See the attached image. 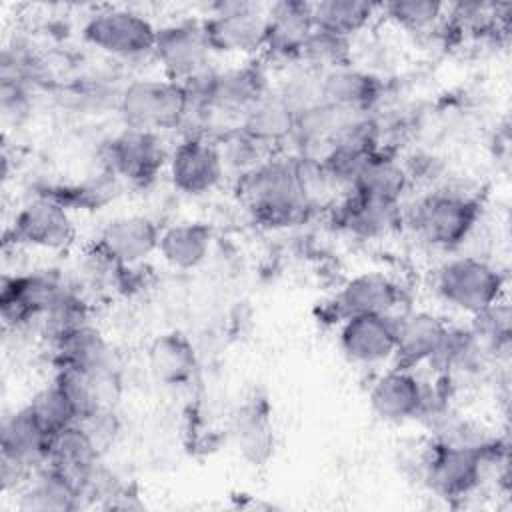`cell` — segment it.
Returning <instances> with one entry per match:
<instances>
[{"label": "cell", "mask_w": 512, "mask_h": 512, "mask_svg": "<svg viewBox=\"0 0 512 512\" xmlns=\"http://www.w3.org/2000/svg\"><path fill=\"white\" fill-rule=\"evenodd\" d=\"M480 214L482 202L474 192L440 182L404 202L402 226L432 250L456 252L476 232Z\"/></svg>", "instance_id": "obj_1"}, {"label": "cell", "mask_w": 512, "mask_h": 512, "mask_svg": "<svg viewBox=\"0 0 512 512\" xmlns=\"http://www.w3.org/2000/svg\"><path fill=\"white\" fill-rule=\"evenodd\" d=\"M232 180L236 198L264 228L282 230L312 216L300 194L294 156L288 152L272 154Z\"/></svg>", "instance_id": "obj_2"}, {"label": "cell", "mask_w": 512, "mask_h": 512, "mask_svg": "<svg viewBox=\"0 0 512 512\" xmlns=\"http://www.w3.org/2000/svg\"><path fill=\"white\" fill-rule=\"evenodd\" d=\"M508 462L506 444L496 438L486 448H474L430 438L420 462L422 484L438 498L458 502L480 492L490 468Z\"/></svg>", "instance_id": "obj_3"}, {"label": "cell", "mask_w": 512, "mask_h": 512, "mask_svg": "<svg viewBox=\"0 0 512 512\" xmlns=\"http://www.w3.org/2000/svg\"><path fill=\"white\" fill-rule=\"evenodd\" d=\"M116 112L124 128L158 134L180 132L190 114V98L182 82L162 74H144L118 90Z\"/></svg>", "instance_id": "obj_4"}, {"label": "cell", "mask_w": 512, "mask_h": 512, "mask_svg": "<svg viewBox=\"0 0 512 512\" xmlns=\"http://www.w3.org/2000/svg\"><path fill=\"white\" fill-rule=\"evenodd\" d=\"M506 284V274L494 262L474 254L448 256L432 274L438 300L468 318L506 298Z\"/></svg>", "instance_id": "obj_5"}, {"label": "cell", "mask_w": 512, "mask_h": 512, "mask_svg": "<svg viewBox=\"0 0 512 512\" xmlns=\"http://www.w3.org/2000/svg\"><path fill=\"white\" fill-rule=\"evenodd\" d=\"M158 26L130 6H100L82 24V40L96 52L120 60H150Z\"/></svg>", "instance_id": "obj_6"}, {"label": "cell", "mask_w": 512, "mask_h": 512, "mask_svg": "<svg viewBox=\"0 0 512 512\" xmlns=\"http://www.w3.org/2000/svg\"><path fill=\"white\" fill-rule=\"evenodd\" d=\"M202 24L216 56L262 58L266 40V4L220 0L208 4Z\"/></svg>", "instance_id": "obj_7"}, {"label": "cell", "mask_w": 512, "mask_h": 512, "mask_svg": "<svg viewBox=\"0 0 512 512\" xmlns=\"http://www.w3.org/2000/svg\"><path fill=\"white\" fill-rule=\"evenodd\" d=\"M168 154L164 134L122 126L102 142L100 166L122 184L146 188L166 172Z\"/></svg>", "instance_id": "obj_8"}, {"label": "cell", "mask_w": 512, "mask_h": 512, "mask_svg": "<svg viewBox=\"0 0 512 512\" xmlns=\"http://www.w3.org/2000/svg\"><path fill=\"white\" fill-rule=\"evenodd\" d=\"M74 280L58 270H30L4 274L0 280V318L6 330L36 328L40 316Z\"/></svg>", "instance_id": "obj_9"}, {"label": "cell", "mask_w": 512, "mask_h": 512, "mask_svg": "<svg viewBox=\"0 0 512 512\" xmlns=\"http://www.w3.org/2000/svg\"><path fill=\"white\" fill-rule=\"evenodd\" d=\"M432 390L434 382L424 378L420 370L390 364L372 376L368 406L386 424L420 422L430 404Z\"/></svg>", "instance_id": "obj_10"}, {"label": "cell", "mask_w": 512, "mask_h": 512, "mask_svg": "<svg viewBox=\"0 0 512 512\" xmlns=\"http://www.w3.org/2000/svg\"><path fill=\"white\" fill-rule=\"evenodd\" d=\"M6 236L22 248L62 252L76 238L74 212L58 198L38 192L14 212Z\"/></svg>", "instance_id": "obj_11"}, {"label": "cell", "mask_w": 512, "mask_h": 512, "mask_svg": "<svg viewBox=\"0 0 512 512\" xmlns=\"http://www.w3.org/2000/svg\"><path fill=\"white\" fill-rule=\"evenodd\" d=\"M214 58L216 54L206 36L202 18H178L158 26L150 58L158 74L186 82L214 64Z\"/></svg>", "instance_id": "obj_12"}, {"label": "cell", "mask_w": 512, "mask_h": 512, "mask_svg": "<svg viewBox=\"0 0 512 512\" xmlns=\"http://www.w3.org/2000/svg\"><path fill=\"white\" fill-rule=\"evenodd\" d=\"M164 174L170 186L188 198L212 194L228 176L218 142L188 134L170 146Z\"/></svg>", "instance_id": "obj_13"}, {"label": "cell", "mask_w": 512, "mask_h": 512, "mask_svg": "<svg viewBox=\"0 0 512 512\" xmlns=\"http://www.w3.org/2000/svg\"><path fill=\"white\" fill-rule=\"evenodd\" d=\"M162 226L144 212H126L108 218L92 244L116 268H140L158 254Z\"/></svg>", "instance_id": "obj_14"}, {"label": "cell", "mask_w": 512, "mask_h": 512, "mask_svg": "<svg viewBox=\"0 0 512 512\" xmlns=\"http://www.w3.org/2000/svg\"><path fill=\"white\" fill-rule=\"evenodd\" d=\"M408 308L404 286L382 270H364L346 278L330 300V312L338 324L358 314L398 316Z\"/></svg>", "instance_id": "obj_15"}, {"label": "cell", "mask_w": 512, "mask_h": 512, "mask_svg": "<svg viewBox=\"0 0 512 512\" xmlns=\"http://www.w3.org/2000/svg\"><path fill=\"white\" fill-rule=\"evenodd\" d=\"M396 316L358 314L338 322L336 344L342 356L360 368L380 370L394 362Z\"/></svg>", "instance_id": "obj_16"}, {"label": "cell", "mask_w": 512, "mask_h": 512, "mask_svg": "<svg viewBox=\"0 0 512 512\" xmlns=\"http://www.w3.org/2000/svg\"><path fill=\"white\" fill-rule=\"evenodd\" d=\"M312 30V2L278 0L266 4L264 64H278L282 70L298 64L302 46Z\"/></svg>", "instance_id": "obj_17"}, {"label": "cell", "mask_w": 512, "mask_h": 512, "mask_svg": "<svg viewBox=\"0 0 512 512\" xmlns=\"http://www.w3.org/2000/svg\"><path fill=\"white\" fill-rule=\"evenodd\" d=\"M396 324V366L422 370L428 368L438 354L450 322L428 308H406L394 320Z\"/></svg>", "instance_id": "obj_18"}, {"label": "cell", "mask_w": 512, "mask_h": 512, "mask_svg": "<svg viewBox=\"0 0 512 512\" xmlns=\"http://www.w3.org/2000/svg\"><path fill=\"white\" fill-rule=\"evenodd\" d=\"M328 218L334 224V228L356 240L378 242L400 230L402 206L346 192L328 210Z\"/></svg>", "instance_id": "obj_19"}, {"label": "cell", "mask_w": 512, "mask_h": 512, "mask_svg": "<svg viewBox=\"0 0 512 512\" xmlns=\"http://www.w3.org/2000/svg\"><path fill=\"white\" fill-rule=\"evenodd\" d=\"M54 370H72L88 376H114L116 354L104 332L88 322L46 348Z\"/></svg>", "instance_id": "obj_20"}, {"label": "cell", "mask_w": 512, "mask_h": 512, "mask_svg": "<svg viewBox=\"0 0 512 512\" xmlns=\"http://www.w3.org/2000/svg\"><path fill=\"white\" fill-rule=\"evenodd\" d=\"M324 102L348 112H378L386 98V82L374 70L346 64L322 74Z\"/></svg>", "instance_id": "obj_21"}, {"label": "cell", "mask_w": 512, "mask_h": 512, "mask_svg": "<svg viewBox=\"0 0 512 512\" xmlns=\"http://www.w3.org/2000/svg\"><path fill=\"white\" fill-rule=\"evenodd\" d=\"M146 366L154 382L166 388H184L194 382L200 358L192 340L178 332L158 334L146 350Z\"/></svg>", "instance_id": "obj_22"}, {"label": "cell", "mask_w": 512, "mask_h": 512, "mask_svg": "<svg viewBox=\"0 0 512 512\" xmlns=\"http://www.w3.org/2000/svg\"><path fill=\"white\" fill-rule=\"evenodd\" d=\"M50 432L32 416L28 406L14 408L2 418L0 426V460L18 464L32 472L46 464Z\"/></svg>", "instance_id": "obj_23"}, {"label": "cell", "mask_w": 512, "mask_h": 512, "mask_svg": "<svg viewBox=\"0 0 512 512\" xmlns=\"http://www.w3.org/2000/svg\"><path fill=\"white\" fill-rule=\"evenodd\" d=\"M410 190L412 184L402 158L390 148H380L362 164L348 192L370 200L404 206Z\"/></svg>", "instance_id": "obj_24"}, {"label": "cell", "mask_w": 512, "mask_h": 512, "mask_svg": "<svg viewBox=\"0 0 512 512\" xmlns=\"http://www.w3.org/2000/svg\"><path fill=\"white\" fill-rule=\"evenodd\" d=\"M230 436L238 454L252 466H262L274 452V426L266 398L242 400L230 418Z\"/></svg>", "instance_id": "obj_25"}, {"label": "cell", "mask_w": 512, "mask_h": 512, "mask_svg": "<svg viewBox=\"0 0 512 512\" xmlns=\"http://www.w3.org/2000/svg\"><path fill=\"white\" fill-rule=\"evenodd\" d=\"M214 238V228L208 222L180 220L162 226L156 256L172 270L190 272L210 258Z\"/></svg>", "instance_id": "obj_26"}, {"label": "cell", "mask_w": 512, "mask_h": 512, "mask_svg": "<svg viewBox=\"0 0 512 512\" xmlns=\"http://www.w3.org/2000/svg\"><path fill=\"white\" fill-rule=\"evenodd\" d=\"M14 494L16 506L26 512H70L84 508L80 488L50 464L34 468Z\"/></svg>", "instance_id": "obj_27"}, {"label": "cell", "mask_w": 512, "mask_h": 512, "mask_svg": "<svg viewBox=\"0 0 512 512\" xmlns=\"http://www.w3.org/2000/svg\"><path fill=\"white\" fill-rule=\"evenodd\" d=\"M46 464L66 474L80 488L82 496V486L102 464V450L88 430L76 422L50 436Z\"/></svg>", "instance_id": "obj_28"}, {"label": "cell", "mask_w": 512, "mask_h": 512, "mask_svg": "<svg viewBox=\"0 0 512 512\" xmlns=\"http://www.w3.org/2000/svg\"><path fill=\"white\" fill-rule=\"evenodd\" d=\"M294 124V110L272 88L256 104L250 106L242 118L240 130L264 146L270 154H280L288 152Z\"/></svg>", "instance_id": "obj_29"}, {"label": "cell", "mask_w": 512, "mask_h": 512, "mask_svg": "<svg viewBox=\"0 0 512 512\" xmlns=\"http://www.w3.org/2000/svg\"><path fill=\"white\" fill-rule=\"evenodd\" d=\"M314 26L352 38L380 18V4L362 0H320L312 2Z\"/></svg>", "instance_id": "obj_30"}, {"label": "cell", "mask_w": 512, "mask_h": 512, "mask_svg": "<svg viewBox=\"0 0 512 512\" xmlns=\"http://www.w3.org/2000/svg\"><path fill=\"white\" fill-rule=\"evenodd\" d=\"M88 322H94L90 302H88L86 294L76 284H72L40 316V320L36 324V332H38L40 340L44 342V346L48 348Z\"/></svg>", "instance_id": "obj_31"}, {"label": "cell", "mask_w": 512, "mask_h": 512, "mask_svg": "<svg viewBox=\"0 0 512 512\" xmlns=\"http://www.w3.org/2000/svg\"><path fill=\"white\" fill-rule=\"evenodd\" d=\"M380 18L414 36L450 32L446 24V4L432 0H392L380 4Z\"/></svg>", "instance_id": "obj_32"}, {"label": "cell", "mask_w": 512, "mask_h": 512, "mask_svg": "<svg viewBox=\"0 0 512 512\" xmlns=\"http://www.w3.org/2000/svg\"><path fill=\"white\" fill-rule=\"evenodd\" d=\"M510 320L512 314L508 298H502L500 302L468 318L470 330L482 342L496 366L506 364L510 356Z\"/></svg>", "instance_id": "obj_33"}, {"label": "cell", "mask_w": 512, "mask_h": 512, "mask_svg": "<svg viewBox=\"0 0 512 512\" xmlns=\"http://www.w3.org/2000/svg\"><path fill=\"white\" fill-rule=\"evenodd\" d=\"M354 40L334 34L330 30L316 28L306 38L298 64H304L320 74H326L334 68L352 64L354 60Z\"/></svg>", "instance_id": "obj_34"}, {"label": "cell", "mask_w": 512, "mask_h": 512, "mask_svg": "<svg viewBox=\"0 0 512 512\" xmlns=\"http://www.w3.org/2000/svg\"><path fill=\"white\" fill-rule=\"evenodd\" d=\"M32 416L50 432H58L80 420V412L68 392L52 378L40 386L26 402Z\"/></svg>", "instance_id": "obj_35"}, {"label": "cell", "mask_w": 512, "mask_h": 512, "mask_svg": "<svg viewBox=\"0 0 512 512\" xmlns=\"http://www.w3.org/2000/svg\"><path fill=\"white\" fill-rule=\"evenodd\" d=\"M272 88L294 110L296 116L324 102L322 74L304 64H292L284 68Z\"/></svg>", "instance_id": "obj_36"}, {"label": "cell", "mask_w": 512, "mask_h": 512, "mask_svg": "<svg viewBox=\"0 0 512 512\" xmlns=\"http://www.w3.org/2000/svg\"><path fill=\"white\" fill-rule=\"evenodd\" d=\"M218 146H220V154H222L226 172L232 178L252 170L254 166L264 162L268 156H272L264 146H260L256 140H252L242 130H236L230 136L222 138L218 142Z\"/></svg>", "instance_id": "obj_37"}, {"label": "cell", "mask_w": 512, "mask_h": 512, "mask_svg": "<svg viewBox=\"0 0 512 512\" xmlns=\"http://www.w3.org/2000/svg\"><path fill=\"white\" fill-rule=\"evenodd\" d=\"M2 80V78H0ZM32 96L34 90L14 82V80H2L0 84V110L6 122H14L16 126L24 122L32 110Z\"/></svg>", "instance_id": "obj_38"}]
</instances>
